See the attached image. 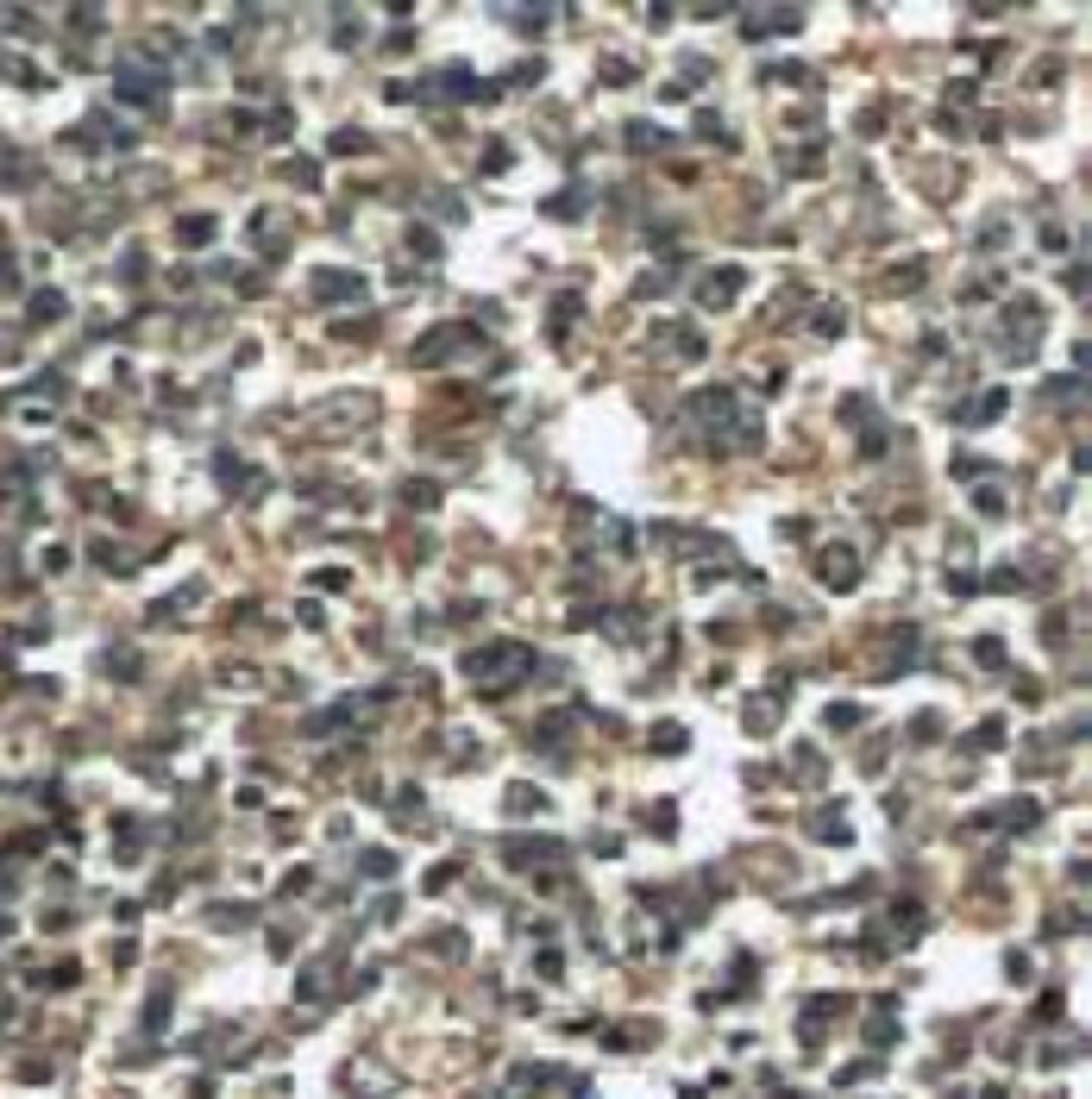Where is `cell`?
Returning <instances> with one entry per match:
<instances>
[{"label":"cell","instance_id":"cell-6","mask_svg":"<svg viewBox=\"0 0 1092 1099\" xmlns=\"http://www.w3.org/2000/svg\"><path fill=\"white\" fill-rule=\"evenodd\" d=\"M974 647H980V666H998V659H1004V647H998V641H974Z\"/></svg>","mask_w":1092,"mask_h":1099},{"label":"cell","instance_id":"cell-4","mask_svg":"<svg viewBox=\"0 0 1092 1099\" xmlns=\"http://www.w3.org/2000/svg\"><path fill=\"white\" fill-rule=\"evenodd\" d=\"M509 811H515V817L540 811V792H534V786H515V792H509Z\"/></svg>","mask_w":1092,"mask_h":1099},{"label":"cell","instance_id":"cell-3","mask_svg":"<svg viewBox=\"0 0 1092 1099\" xmlns=\"http://www.w3.org/2000/svg\"><path fill=\"white\" fill-rule=\"evenodd\" d=\"M483 666H496V653H471V659H464V672H483ZM502 666H528V653H521V647H502Z\"/></svg>","mask_w":1092,"mask_h":1099},{"label":"cell","instance_id":"cell-2","mask_svg":"<svg viewBox=\"0 0 1092 1099\" xmlns=\"http://www.w3.org/2000/svg\"><path fill=\"white\" fill-rule=\"evenodd\" d=\"M854 572H860V559H854V553H828V559H822V578H828V585H847Z\"/></svg>","mask_w":1092,"mask_h":1099},{"label":"cell","instance_id":"cell-5","mask_svg":"<svg viewBox=\"0 0 1092 1099\" xmlns=\"http://www.w3.org/2000/svg\"><path fill=\"white\" fill-rule=\"evenodd\" d=\"M678 748H684V729L665 723V729H659V754H678Z\"/></svg>","mask_w":1092,"mask_h":1099},{"label":"cell","instance_id":"cell-1","mask_svg":"<svg viewBox=\"0 0 1092 1099\" xmlns=\"http://www.w3.org/2000/svg\"><path fill=\"white\" fill-rule=\"evenodd\" d=\"M998 409H1004V390H986L980 403H967V409H961V422H967V428H974V422H992Z\"/></svg>","mask_w":1092,"mask_h":1099}]
</instances>
